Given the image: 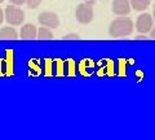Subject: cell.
Wrapping results in <instances>:
<instances>
[{
  "mask_svg": "<svg viewBox=\"0 0 155 140\" xmlns=\"http://www.w3.org/2000/svg\"><path fill=\"white\" fill-rule=\"evenodd\" d=\"M4 17H5L9 25L18 26L25 20V13H23L22 9L17 8L16 5H8L5 8V12H4Z\"/></svg>",
  "mask_w": 155,
  "mask_h": 140,
  "instance_id": "cell-2",
  "label": "cell"
},
{
  "mask_svg": "<svg viewBox=\"0 0 155 140\" xmlns=\"http://www.w3.org/2000/svg\"><path fill=\"white\" fill-rule=\"evenodd\" d=\"M151 0H129L130 5H132L136 11H145L149 5Z\"/></svg>",
  "mask_w": 155,
  "mask_h": 140,
  "instance_id": "cell-9",
  "label": "cell"
},
{
  "mask_svg": "<svg viewBox=\"0 0 155 140\" xmlns=\"http://www.w3.org/2000/svg\"><path fill=\"white\" fill-rule=\"evenodd\" d=\"M26 3L30 9H36L41 4V0H26Z\"/></svg>",
  "mask_w": 155,
  "mask_h": 140,
  "instance_id": "cell-11",
  "label": "cell"
},
{
  "mask_svg": "<svg viewBox=\"0 0 155 140\" xmlns=\"http://www.w3.org/2000/svg\"><path fill=\"white\" fill-rule=\"evenodd\" d=\"M153 16H154V20H155V8H154V13H153Z\"/></svg>",
  "mask_w": 155,
  "mask_h": 140,
  "instance_id": "cell-16",
  "label": "cell"
},
{
  "mask_svg": "<svg viewBox=\"0 0 155 140\" xmlns=\"http://www.w3.org/2000/svg\"><path fill=\"white\" fill-rule=\"evenodd\" d=\"M154 25V18L149 13L140 14L137 21H136V30L141 34H147L153 29Z\"/></svg>",
  "mask_w": 155,
  "mask_h": 140,
  "instance_id": "cell-4",
  "label": "cell"
},
{
  "mask_svg": "<svg viewBox=\"0 0 155 140\" xmlns=\"http://www.w3.org/2000/svg\"><path fill=\"white\" fill-rule=\"evenodd\" d=\"M18 34L11 26H5L0 30V39H17Z\"/></svg>",
  "mask_w": 155,
  "mask_h": 140,
  "instance_id": "cell-8",
  "label": "cell"
},
{
  "mask_svg": "<svg viewBox=\"0 0 155 140\" xmlns=\"http://www.w3.org/2000/svg\"><path fill=\"white\" fill-rule=\"evenodd\" d=\"M133 21L127 17H119L110 23L109 32L113 38L128 36L133 32Z\"/></svg>",
  "mask_w": 155,
  "mask_h": 140,
  "instance_id": "cell-1",
  "label": "cell"
},
{
  "mask_svg": "<svg viewBox=\"0 0 155 140\" xmlns=\"http://www.w3.org/2000/svg\"><path fill=\"white\" fill-rule=\"evenodd\" d=\"M3 21H4V13L2 11V8H0V23H2Z\"/></svg>",
  "mask_w": 155,
  "mask_h": 140,
  "instance_id": "cell-15",
  "label": "cell"
},
{
  "mask_svg": "<svg viewBox=\"0 0 155 140\" xmlns=\"http://www.w3.org/2000/svg\"><path fill=\"white\" fill-rule=\"evenodd\" d=\"M13 5H22L23 3H26V0H9Z\"/></svg>",
  "mask_w": 155,
  "mask_h": 140,
  "instance_id": "cell-12",
  "label": "cell"
},
{
  "mask_svg": "<svg viewBox=\"0 0 155 140\" xmlns=\"http://www.w3.org/2000/svg\"><path fill=\"white\" fill-rule=\"evenodd\" d=\"M38 21L41 26L49 27V29H56L60 26V18L56 13L53 12H43L38 16Z\"/></svg>",
  "mask_w": 155,
  "mask_h": 140,
  "instance_id": "cell-5",
  "label": "cell"
},
{
  "mask_svg": "<svg viewBox=\"0 0 155 140\" xmlns=\"http://www.w3.org/2000/svg\"><path fill=\"white\" fill-rule=\"evenodd\" d=\"M65 38H66V39H70V38H75V39H78L79 35H78V34H69V35H66Z\"/></svg>",
  "mask_w": 155,
  "mask_h": 140,
  "instance_id": "cell-13",
  "label": "cell"
},
{
  "mask_svg": "<svg viewBox=\"0 0 155 140\" xmlns=\"http://www.w3.org/2000/svg\"><path fill=\"white\" fill-rule=\"evenodd\" d=\"M113 12L116 16H127V14H129V12H130L129 0H114Z\"/></svg>",
  "mask_w": 155,
  "mask_h": 140,
  "instance_id": "cell-6",
  "label": "cell"
},
{
  "mask_svg": "<svg viewBox=\"0 0 155 140\" xmlns=\"http://www.w3.org/2000/svg\"><path fill=\"white\" fill-rule=\"evenodd\" d=\"M93 16H94L93 7H92L89 3H81L78 5L76 12H75V17H76L78 22L87 25V23H89L93 20Z\"/></svg>",
  "mask_w": 155,
  "mask_h": 140,
  "instance_id": "cell-3",
  "label": "cell"
},
{
  "mask_svg": "<svg viewBox=\"0 0 155 140\" xmlns=\"http://www.w3.org/2000/svg\"><path fill=\"white\" fill-rule=\"evenodd\" d=\"M19 35H21L22 39H35L38 35V30L32 23H26V25L22 26Z\"/></svg>",
  "mask_w": 155,
  "mask_h": 140,
  "instance_id": "cell-7",
  "label": "cell"
},
{
  "mask_svg": "<svg viewBox=\"0 0 155 140\" xmlns=\"http://www.w3.org/2000/svg\"><path fill=\"white\" fill-rule=\"evenodd\" d=\"M149 32H150V36H151L153 39H155V27H153V29H151V30H150Z\"/></svg>",
  "mask_w": 155,
  "mask_h": 140,
  "instance_id": "cell-14",
  "label": "cell"
},
{
  "mask_svg": "<svg viewBox=\"0 0 155 140\" xmlns=\"http://www.w3.org/2000/svg\"><path fill=\"white\" fill-rule=\"evenodd\" d=\"M39 39H52L53 38V34H52V31L49 30L48 27H40L38 30V35H36Z\"/></svg>",
  "mask_w": 155,
  "mask_h": 140,
  "instance_id": "cell-10",
  "label": "cell"
},
{
  "mask_svg": "<svg viewBox=\"0 0 155 140\" xmlns=\"http://www.w3.org/2000/svg\"><path fill=\"white\" fill-rule=\"evenodd\" d=\"M3 2H4V0H0V4H2V3H3Z\"/></svg>",
  "mask_w": 155,
  "mask_h": 140,
  "instance_id": "cell-17",
  "label": "cell"
}]
</instances>
